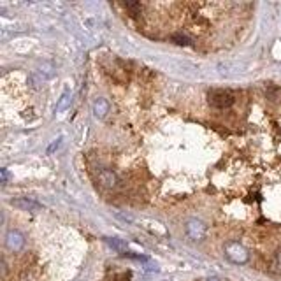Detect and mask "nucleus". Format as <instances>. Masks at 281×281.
<instances>
[{"instance_id":"f257e3e1","label":"nucleus","mask_w":281,"mask_h":281,"mask_svg":"<svg viewBox=\"0 0 281 281\" xmlns=\"http://www.w3.org/2000/svg\"><path fill=\"white\" fill-rule=\"evenodd\" d=\"M208 98H209V104L213 107H216V109H229V107H232L235 102L234 93L229 92V90H222V88L211 90Z\"/></svg>"},{"instance_id":"f03ea898","label":"nucleus","mask_w":281,"mask_h":281,"mask_svg":"<svg viewBox=\"0 0 281 281\" xmlns=\"http://www.w3.org/2000/svg\"><path fill=\"white\" fill-rule=\"evenodd\" d=\"M225 257L230 260L232 264H237V266H245V264L250 260V253L241 243L237 241H230L225 245Z\"/></svg>"},{"instance_id":"7ed1b4c3","label":"nucleus","mask_w":281,"mask_h":281,"mask_svg":"<svg viewBox=\"0 0 281 281\" xmlns=\"http://www.w3.org/2000/svg\"><path fill=\"white\" fill-rule=\"evenodd\" d=\"M95 177H97L98 185H101L102 188H107V190H113L118 187L119 179L116 176V172H113L111 169H97L95 171Z\"/></svg>"},{"instance_id":"20e7f679","label":"nucleus","mask_w":281,"mask_h":281,"mask_svg":"<svg viewBox=\"0 0 281 281\" xmlns=\"http://www.w3.org/2000/svg\"><path fill=\"white\" fill-rule=\"evenodd\" d=\"M187 234L190 239H193V241H200V239L206 235V225L199 220H190L187 223Z\"/></svg>"},{"instance_id":"39448f33","label":"nucleus","mask_w":281,"mask_h":281,"mask_svg":"<svg viewBox=\"0 0 281 281\" xmlns=\"http://www.w3.org/2000/svg\"><path fill=\"white\" fill-rule=\"evenodd\" d=\"M6 246L9 248L11 251H22L25 246V237L18 230H9L6 235Z\"/></svg>"},{"instance_id":"423d86ee","label":"nucleus","mask_w":281,"mask_h":281,"mask_svg":"<svg viewBox=\"0 0 281 281\" xmlns=\"http://www.w3.org/2000/svg\"><path fill=\"white\" fill-rule=\"evenodd\" d=\"M11 204L14 208L22 209V211H30V213H37V211H43V206L39 202L28 199V197H22V199H16V200H11Z\"/></svg>"},{"instance_id":"0eeeda50","label":"nucleus","mask_w":281,"mask_h":281,"mask_svg":"<svg viewBox=\"0 0 281 281\" xmlns=\"http://www.w3.org/2000/svg\"><path fill=\"white\" fill-rule=\"evenodd\" d=\"M93 109H95V114H97L98 118H104L106 113L109 111V106H107V102L104 101V98H98V101L95 102Z\"/></svg>"},{"instance_id":"6e6552de","label":"nucleus","mask_w":281,"mask_h":281,"mask_svg":"<svg viewBox=\"0 0 281 281\" xmlns=\"http://www.w3.org/2000/svg\"><path fill=\"white\" fill-rule=\"evenodd\" d=\"M271 271L274 272V274H281V248H278V250H276L274 257H272Z\"/></svg>"},{"instance_id":"1a4fd4ad","label":"nucleus","mask_w":281,"mask_h":281,"mask_svg":"<svg viewBox=\"0 0 281 281\" xmlns=\"http://www.w3.org/2000/svg\"><path fill=\"white\" fill-rule=\"evenodd\" d=\"M106 243H107V245H109L111 248H114L116 251H119V253H123V255L127 253V245H125V243L119 241V239H111V237H107V239H106Z\"/></svg>"},{"instance_id":"9d476101","label":"nucleus","mask_w":281,"mask_h":281,"mask_svg":"<svg viewBox=\"0 0 281 281\" xmlns=\"http://www.w3.org/2000/svg\"><path fill=\"white\" fill-rule=\"evenodd\" d=\"M171 41L172 43H176V44H179V46H190V44H192V41H190L188 37L183 35V34H174L171 37Z\"/></svg>"},{"instance_id":"9b49d317","label":"nucleus","mask_w":281,"mask_h":281,"mask_svg":"<svg viewBox=\"0 0 281 281\" xmlns=\"http://www.w3.org/2000/svg\"><path fill=\"white\" fill-rule=\"evenodd\" d=\"M125 7L132 12V16H137L140 14V9H143V6H140L139 2H127Z\"/></svg>"},{"instance_id":"f8f14e48","label":"nucleus","mask_w":281,"mask_h":281,"mask_svg":"<svg viewBox=\"0 0 281 281\" xmlns=\"http://www.w3.org/2000/svg\"><path fill=\"white\" fill-rule=\"evenodd\" d=\"M67 102H69V95L64 93V95H62V98H60V102H58V106H56V113L64 109V107L67 106Z\"/></svg>"},{"instance_id":"ddd939ff","label":"nucleus","mask_w":281,"mask_h":281,"mask_svg":"<svg viewBox=\"0 0 281 281\" xmlns=\"http://www.w3.org/2000/svg\"><path fill=\"white\" fill-rule=\"evenodd\" d=\"M58 144H60V139H58V140H55V143H53V144H51V146H49V150H48V153H51L53 150H55V148H56V146H58Z\"/></svg>"},{"instance_id":"4468645a","label":"nucleus","mask_w":281,"mask_h":281,"mask_svg":"<svg viewBox=\"0 0 281 281\" xmlns=\"http://www.w3.org/2000/svg\"><path fill=\"white\" fill-rule=\"evenodd\" d=\"M6 179H7V171L6 169H2V181L6 183Z\"/></svg>"},{"instance_id":"2eb2a0df","label":"nucleus","mask_w":281,"mask_h":281,"mask_svg":"<svg viewBox=\"0 0 281 281\" xmlns=\"http://www.w3.org/2000/svg\"><path fill=\"white\" fill-rule=\"evenodd\" d=\"M206 281H220L218 278H209V279H206Z\"/></svg>"}]
</instances>
